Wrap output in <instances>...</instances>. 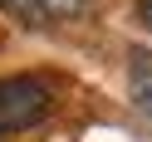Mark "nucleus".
I'll return each instance as SVG.
<instances>
[{"label":"nucleus","mask_w":152,"mask_h":142,"mask_svg":"<svg viewBox=\"0 0 152 142\" xmlns=\"http://www.w3.org/2000/svg\"><path fill=\"white\" fill-rule=\"evenodd\" d=\"M49 103H54L49 83L30 79V74L0 79V132H30L34 122H44Z\"/></svg>","instance_id":"1"},{"label":"nucleus","mask_w":152,"mask_h":142,"mask_svg":"<svg viewBox=\"0 0 152 142\" xmlns=\"http://www.w3.org/2000/svg\"><path fill=\"white\" fill-rule=\"evenodd\" d=\"M128 88H132L137 113L152 118V54H147V49H132V54H128Z\"/></svg>","instance_id":"2"},{"label":"nucleus","mask_w":152,"mask_h":142,"mask_svg":"<svg viewBox=\"0 0 152 142\" xmlns=\"http://www.w3.org/2000/svg\"><path fill=\"white\" fill-rule=\"evenodd\" d=\"M137 20H142V25L152 30V0H137Z\"/></svg>","instance_id":"5"},{"label":"nucleus","mask_w":152,"mask_h":142,"mask_svg":"<svg viewBox=\"0 0 152 142\" xmlns=\"http://www.w3.org/2000/svg\"><path fill=\"white\" fill-rule=\"evenodd\" d=\"M0 10L10 15V20H20L25 30H39V25H49V10H44V0H0Z\"/></svg>","instance_id":"3"},{"label":"nucleus","mask_w":152,"mask_h":142,"mask_svg":"<svg viewBox=\"0 0 152 142\" xmlns=\"http://www.w3.org/2000/svg\"><path fill=\"white\" fill-rule=\"evenodd\" d=\"M83 0H44V10H59V15H69V10H79Z\"/></svg>","instance_id":"4"},{"label":"nucleus","mask_w":152,"mask_h":142,"mask_svg":"<svg viewBox=\"0 0 152 142\" xmlns=\"http://www.w3.org/2000/svg\"><path fill=\"white\" fill-rule=\"evenodd\" d=\"M0 142H5V137H0Z\"/></svg>","instance_id":"6"}]
</instances>
